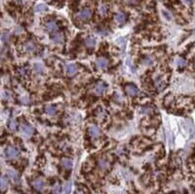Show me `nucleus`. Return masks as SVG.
I'll use <instances>...</instances> for the list:
<instances>
[{
    "label": "nucleus",
    "instance_id": "nucleus-32",
    "mask_svg": "<svg viewBox=\"0 0 195 194\" xmlns=\"http://www.w3.org/2000/svg\"><path fill=\"white\" fill-rule=\"evenodd\" d=\"M85 189H83V188H79V189L76 190V193L75 194H85Z\"/></svg>",
    "mask_w": 195,
    "mask_h": 194
},
{
    "label": "nucleus",
    "instance_id": "nucleus-25",
    "mask_svg": "<svg viewBox=\"0 0 195 194\" xmlns=\"http://www.w3.org/2000/svg\"><path fill=\"white\" fill-rule=\"evenodd\" d=\"M71 186H72V183L71 182H66V184L65 185V188H63V191H65V194H69L71 191Z\"/></svg>",
    "mask_w": 195,
    "mask_h": 194
},
{
    "label": "nucleus",
    "instance_id": "nucleus-1",
    "mask_svg": "<svg viewBox=\"0 0 195 194\" xmlns=\"http://www.w3.org/2000/svg\"><path fill=\"white\" fill-rule=\"evenodd\" d=\"M5 154H6V157L8 158V159H15V158L19 156V150L15 146H9L6 148Z\"/></svg>",
    "mask_w": 195,
    "mask_h": 194
},
{
    "label": "nucleus",
    "instance_id": "nucleus-11",
    "mask_svg": "<svg viewBox=\"0 0 195 194\" xmlns=\"http://www.w3.org/2000/svg\"><path fill=\"white\" fill-rule=\"evenodd\" d=\"M61 163V166H63V168H65V169H68V170L72 169V167H73L72 160L69 159V158H63Z\"/></svg>",
    "mask_w": 195,
    "mask_h": 194
},
{
    "label": "nucleus",
    "instance_id": "nucleus-34",
    "mask_svg": "<svg viewBox=\"0 0 195 194\" xmlns=\"http://www.w3.org/2000/svg\"><path fill=\"white\" fill-rule=\"evenodd\" d=\"M184 2H185L186 5H191L193 3V0H184Z\"/></svg>",
    "mask_w": 195,
    "mask_h": 194
},
{
    "label": "nucleus",
    "instance_id": "nucleus-15",
    "mask_svg": "<svg viewBox=\"0 0 195 194\" xmlns=\"http://www.w3.org/2000/svg\"><path fill=\"white\" fill-rule=\"evenodd\" d=\"M114 19L117 22L122 24V22H124L125 21H126V15H125L124 13H118V14L115 15Z\"/></svg>",
    "mask_w": 195,
    "mask_h": 194
},
{
    "label": "nucleus",
    "instance_id": "nucleus-35",
    "mask_svg": "<svg viewBox=\"0 0 195 194\" xmlns=\"http://www.w3.org/2000/svg\"><path fill=\"white\" fill-rule=\"evenodd\" d=\"M22 101H25V103H29V99L27 98H22Z\"/></svg>",
    "mask_w": 195,
    "mask_h": 194
},
{
    "label": "nucleus",
    "instance_id": "nucleus-23",
    "mask_svg": "<svg viewBox=\"0 0 195 194\" xmlns=\"http://www.w3.org/2000/svg\"><path fill=\"white\" fill-rule=\"evenodd\" d=\"M45 10H47V6H46L45 4H37L36 6L34 7V11L35 12H42V11H45Z\"/></svg>",
    "mask_w": 195,
    "mask_h": 194
},
{
    "label": "nucleus",
    "instance_id": "nucleus-18",
    "mask_svg": "<svg viewBox=\"0 0 195 194\" xmlns=\"http://www.w3.org/2000/svg\"><path fill=\"white\" fill-rule=\"evenodd\" d=\"M85 45L89 48L95 47V45H96V39H95L94 37H88L85 40Z\"/></svg>",
    "mask_w": 195,
    "mask_h": 194
},
{
    "label": "nucleus",
    "instance_id": "nucleus-27",
    "mask_svg": "<svg viewBox=\"0 0 195 194\" xmlns=\"http://www.w3.org/2000/svg\"><path fill=\"white\" fill-rule=\"evenodd\" d=\"M9 38H10V33L9 32H3V33H2L1 39H2V41H3V42H7L9 40Z\"/></svg>",
    "mask_w": 195,
    "mask_h": 194
},
{
    "label": "nucleus",
    "instance_id": "nucleus-20",
    "mask_svg": "<svg viewBox=\"0 0 195 194\" xmlns=\"http://www.w3.org/2000/svg\"><path fill=\"white\" fill-rule=\"evenodd\" d=\"M45 111H46V113L49 114V115H51V116L55 115L56 112H57L56 108H54V106H46V108H45Z\"/></svg>",
    "mask_w": 195,
    "mask_h": 194
},
{
    "label": "nucleus",
    "instance_id": "nucleus-31",
    "mask_svg": "<svg viewBox=\"0 0 195 194\" xmlns=\"http://www.w3.org/2000/svg\"><path fill=\"white\" fill-rule=\"evenodd\" d=\"M3 95H2V99H5V101H6V99H8L9 98H10V95H9V93H7V92H3Z\"/></svg>",
    "mask_w": 195,
    "mask_h": 194
},
{
    "label": "nucleus",
    "instance_id": "nucleus-16",
    "mask_svg": "<svg viewBox=\"0 0 195 194\" xmlns=\"http://www.w3.org/2000/svg\"><path fill=\"white\" fill-rule=\"evenodd\" d=\"M35 45H34V43L33 42H27V43H25V50L27 51V52H29V53H32V52H34L35 51Z\"/></svg>",
    "mask_w": 195,
    "mask_h": 194
},
{
    "label": "nucleus",
    "instance_id": "nucleus-22",
    "mask_svg": "<svg viewBox=\"0 0 195 194\" xmlns=\"http://www.w3.org/2000/svg\"><path fill=\"white\" fill-rule=\"evenodd\" d=\"M175 63L179 67H183V66L186 65V61L183 60V58H177L175 61Z\"/></svg>",
    "mask_w": 195,
    "mask_h": 194
},
{
    "label": "nucleus",
    "instance_id": "nucleus-6",
    "mask_svg": "<svg viewBox=\"0 0 195 194\" xmlns=\"http://www.w3.org/2000/svg\"><path fill=\"white\" fill-rule=\"evenodd\" d=\"M96 63L99 69H104V68H106L107 65H108V61H107L106 58L101 57V58H97Z\"/></svg>",
    "mask_w": 195,
    "mask_h": 194
},
{
    "label": "nucleus",
    "instance_id": "nucleus-26",
    "mask_svg": "<svg viewBox=\"0 0 195 194\" xmlns=\"http://www.w3.org/2000/svg\"><path fill=\"white\" fill-rule=\"evenodd\" d=\"M107 12V7L106 6V5H101V6L99 7V13L102 15V16H104V15L106 14Z\"/></svg>",
    "mask_w": 195,
    "mask_h": 194
},
{
    "label": "nucleus",
    "instance_id": "nucleus-17",
    "mask_svg": "<svg viewBox=\"0 0 195 194\" xmlns=\"http://www.w3.org/2000/svg\"><path fill=\"white\" fill-rule=\"evenodd\" d=\"M99 167L102 170H106L109 167V162L106 159H101L99 161Z\"/></svg>",
    "mask_w": 195,
    "mask_h": 194
},
{
    "label": "nucleus",
    "instance_id": "nucleus-13",
    "mask_svg": "<svg viewBox=\"0 0 195 194\" xmlns=\"http://www.w3.org/2000/svg\"><path fill=\"white\" fill-rule=\"evenodd\" d=\"M31 184H32L33 187H34L35 189L38 190V191L42 190L43 188H44V182H43L42 180H40V178H38V180H33Z\"/></svg>",
    "mask_w": 195,
    "mask_h": 194
},
{
    "label": "nucleus",
    "instance_id": "nucleus-30",
    "mask_svg": "<svg viewBox=\"0 0 195 194\" xmlns=\"http://www.w3.org/2000/svg\"><path fill=\"white\" fill-rule=\"evenodd\" d=\"M162 14L163 16L166 18L167 20H172V15L170 12H168L167 10H162Z\"/></svg>",
    "mask_w": 195,
    "mask_h": 194
},
{
    "label": "nucleus",
    "instance_id": "nucleus-28",
    "mask_svg": "<svg viewBox=\"0 0 195 194\" xmlns=\"http://www.w3.org/2000/svg\"><path fill=\"white\" fill-rule=\"evenodd\" d=\"M117 44L120 45V47L121 48H124L125 45H126V39L125 38H119V39H117Z\"/></svg>",
    "mask_w": 195,
    "mask_h": 194
},
{
    "label": "nucleus",
    "instance_id": "nucleus-9",
    "mask_svg": "<svg viewBox=\"0 0 195 194\" xmlns=\"http://www.w3.org/2000/svg\"><path fill=\"white\" fill-rule=\"evenodd\" d=\"M52 40L55 43H57V44H61L65 40V36H63V34L61 32H55L52 35Z\"/></svg>",
    "mask_w": 195,
    "mask_h": 194
},
{
    "label": "nucleus",
    "instance_id": "nucleus-7",
    "mask_svg": "<svg viewBox=\"0 0 195 194\" xmlns=\"http://www.w3.org/2000/svg\"><path fill=\"white\" fill-rule=\"evenodd\" d=\"M65 72L68 76H73L77 72V67L74 63H69L65 66Z\"/></svg>",
    "mask_w": 195,
    "mask_h": 194
},
{
    "label": "nucleus",
    "instance_id": "nucleus-29",
    "mask_svg": "<svg viewBox=\"0 0 195 194\" xmlns=\"http://www.w3.org/2000/svg\"><path fill=\"white\" fill-rule=\"evenodd\" d=\"M61 190V187L60 184H56L55 186L53 187V194H60Z\"/></svg>",
    "mask_w": 195,
    "mask_h": 194
},
{
    "label": "nucleus",
    "instance_id": "nucleus-24",
    "mask_svg": "<svg viewBox=\"0 0 195 194\" xmlns=\"http://www.w3.org/2000/svg\"><path fill=\"white\" fill-rule=\"evenodd\" d=\"M8 125H9V128L11 129L12 131H15V130L17 129V126H18V125H17V121L14 118H11V119L9 120V124Z\"/></svg>",
    "mask_w": 195,
    "mask_h": 194
},
{
    "label": "nucleus",
    "instance_id": "nucleus-2",
    "mask_svg": "<svg viewBox=\"0 0 195 194\" xmlns=\"http://www.w3.org/2000/svg\"><path fill=\"white\" fill-rule=\"evenodd\" d=\"M92 16V12L91 10L88 9V8H84L82 9L80 12L78 13V18L82 21H87V20H89L90 18Z\"/></svg>",
    "mask_w": 195,
    "mask_h": 194
},
{
    "label": "nucleus",
    "instance_id": "nucleus-5",
    "mask_svg": "<svg viewBox=\"0 0 195 194\" xmlns=\"http://www.w3.org/2000/svg\"><path fill=\"white\" fill-rule=\"evenodd\" d=\"M106 88V86L104 82H102V81L101 82H97L96 84V86H95V93H96L97 96H101L104 93Z\"/></svg>",
    "mask_w": 195,
    "mask_h": 194
},
{
    "label": "nucleus",
    "instance_id": "nucleus-19",
    "mask_svg": "<svg viewBox=\"0 0 195 194\" xmlns=\"http://www.w3.org/2000/svg\"><path fill=\"white\" fill-rule=\"evenodd\" d=\"M154 82H155V86L158 88L159 91H161L162 89H164V84H163V80L160 77H157L154 79Z\"/></svg>",
    "mask_w": 195,
    "mask_h": 194
},
{
    "label": "nucleus",
    "instance_id": "nucleus-10",
    "mask_svg": "<svg viewBox=\"0 0 195 194\" xmlns=\"http://www.w3.org/2000/svg\"><path fill=\"white\" fill-rule=\"evenodd\" d=\"M45 29L49 32H55L56 30L58 29V25H57V22L54 21L48 22L47 24L45 25Z\"/></svg>",
    "mask_w": 195,
    "mask_h": 194
},
{
    "label": "nucleus",
    "instance_id": "nucleus-12",
    "mask_svg": "<svg viewBox=\"0 0 195 194\" xmlns=\"http://www.w3.org/2000/svg\"><path fill=\"white\" fill-rule=\"evenodd\" d=\"M7 175H8V177L11 178V180L14 182L15 183H20V178L19 176H18V174L15 172V171H12V170H8L7 171Z\"/></svg>",
    "mask_w": 195,
    "mask_h": 194
},
{
    "label": "nucleus",
    "instance_id": "nucleus-8",
    "mask_svg": "<svg viewBox=\"0 0 195 194\" xmlns=\"http://www.w3.org/2000/svg\"><path fill=\"white\" fill-rule=\"evenodd\" d=\"M88 132H89L90 136L93 137V138H97L100 135H101V131H100L99 127H97L96 125H92V126H90Z\"/></svg>",
    "mask_w": 195,
    "mask_h": 194
},
{
    "label": "nucleus",
    "instance_id": "nucleus-21",
    "mask_svg": "<svg viewBox=\"0 0 195 194\" xmlns=\"http://www.w3.org/2000/svg\"><path fill=\"white\" fill-rule=\"evenodd\" d=\"M33 69L36 73H42L44 71V65L42 63H35L33 66Z\"/></svg>",
    "mask_w": 195,
    "mask_h": 194
},
{
    "label": "nucleus",
    "instance_id": "nucleus-36",
    "mask_svg": "<svg viewBox=\"0 0 195 194\" xmlns=\"http://www.w3.org/2000/svg\"><path fill=\"white\" fill-rule=\"evenodd\" d=\"M16 1H17V2H19V3H24L25 0H16Z\"/></svg>",
    "mask_w": 195,
    "mask_h": 194
},
{
    "label": "nucleus",
    "instance_id": "nucleus-33",
    "mask_svg": "<svg viewBox=\"0 0 195 194\" xmlns=\"http://www.w3.org/2000/svg\"><path fill=\"white\" fill-rule=\"evenodd\" d=\"M125 2L128 4H130V5H132V4L134 5V4L137 3V0H125Z\"/></svg>",
    "mask_w": 195,
    "mask_h": 194
},
{
    "label": "nucleus",
    "instance_id": "nucleus-14",
    "mask_svg": "<svg viewBox=\"0 0 195 194\" xmlns=\"http://www.w3.org/2000/svg\"><path fill=\"white\" fill-rule=\"evenodd\" d=\"M0 186H1V190L5 191L8 188L9 186V182H8V178L6 177H1V180H0Z\"/></svg>",
    "mask_w": 195,
    "mask_h": 194
},
{
    "label": "nucleus",
    "instance_id": "nucleus-3",
    "mask_svg": "<svg viewBox=\"0 0 195 194\" xmlns=\"http://www.w3.org/2000/svg\"><path fill=\"white\" fill-rule=\"evenodd\" d=\"M20 131L25 136L29 137L31 136L33 134V132H34V129H33L32 126H30V125H27V124H22L20 125Z\"/></svg>",
    "mask_w": 195,
    "mask_h": 194
},
{
    "label": "nucleus",
    "instance_id": "nucleus-4",
    "mask_svg": "<svg viewBox=\"0 0 195 194\" xmlns=\"http://www.w3.org/2000/svg\"><path fill=\"white\" fill-rule=\"evenodd\" d=\"M125 91H126V93L128 94V95L132 96V97L138 96V94H140L138 89L137 88V87H135L134 85H127L126 87H125Z\"/></svg>",
    "mask_w": 195,
    "mask_h": 194
}]
</instances>
